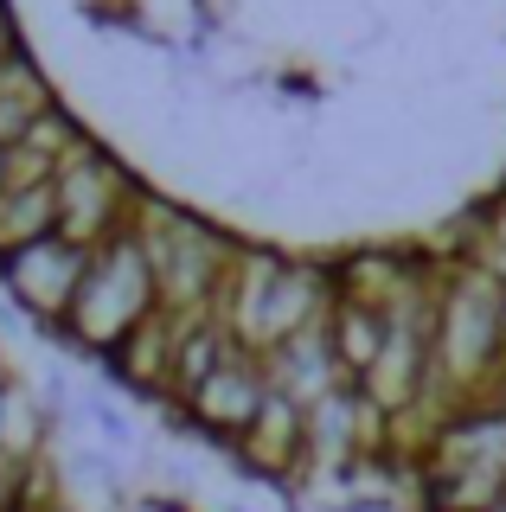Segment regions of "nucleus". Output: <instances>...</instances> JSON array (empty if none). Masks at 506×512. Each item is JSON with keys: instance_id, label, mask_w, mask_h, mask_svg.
<instances>
[{"instance_id": "f257e3e1", "label": "nucleus", "mask_w": 506, "mask_h": 512, "mask_svg": "<svg viewBox=\"0 0 506 512\" xmlns=\"http://www.w3.org/2000/svg\"><path fill=\"white\" fill-rule=\"evenodd\" d=\"M58 237H71L77 250H97L122 231L116 224V173L103 160H65L58 167Z\"/></svg>"}]
</instances>
